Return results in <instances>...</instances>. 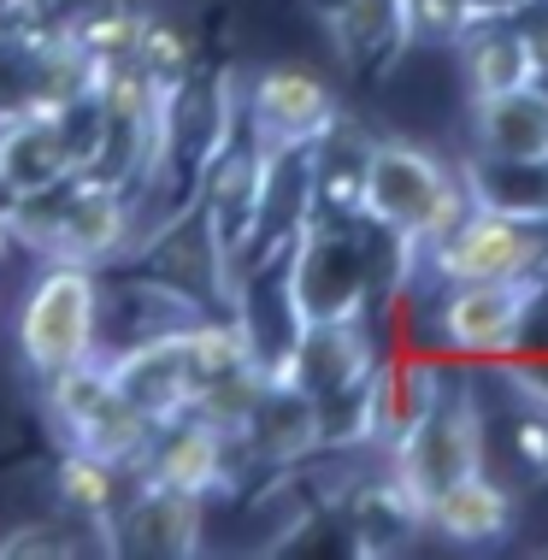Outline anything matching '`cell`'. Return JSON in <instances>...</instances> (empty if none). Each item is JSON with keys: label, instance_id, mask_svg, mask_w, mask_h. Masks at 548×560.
<instances>
[{"label": "cell", "instance_id": "obj_9", "mask_svg": "<svg viewBox=\"0 0 548 560\" xmlns=\"http://www.w3.org/2000/svg\"><path fill=\"white\" fill-rule=\"evenodd\" d=\"M342 101L307 66H266L242 89V130L260 148H307L337 125Z\"/></svg>", "mask_w": 548, "mask_h": 560}, {"label": "cell", "instance_id": "obj_20", "mask_svg": "<svg viewBox=\"0 0 548 560\" xmlns=\"http://www.w3.org/2000/svg\"><path fill=\"white\" fill-rule=\"evenodd\" d=\"M460 189H466V207H483V213L543 224L548 231V160H483V154H466L460 160Z\"/></svg>", "mask_w": 548, "mask_h": 560}, {"label": "cell", "instance_id": "obj_21", "mask_svg": "<svg viewBox=\"0 0 548 560\" xmlns=\"http://www.w3.org/2000/svg\"><path fill=\"white\" fill-rule=\"evenodd\" d=\"M325 7V30L330 48L348 71H372V66H395L407 54L401 36V0H318Z\"/></svg>", "mask_w": 548, "mask_h": 560}, {"label": "cell", "instance_id": "obj_1", "mask_svg": "<svg viewBox=\"0 0 548 560\" xmlns=\"http://www.w3.org/2000/svg\"><path fill=\"white\" fill-rule=\"evenodd\" d=\"M360 213L424 248L466 213L460 165H448L436 148L413 142V136H372L360 177Z\"/></svg>", "mask_w": 548, "mask_h": 560}, {"label": "cell", "instance_id": "obj_10", "mask_svg": "<svg viewBox=\"0 0 548 560\" xmlns=\"http://www.w3.org/2000/svg\"><path fill=\"white\" fill-rule=\"evenodd\" d=\"M101 532H106L101 537L106 555L183 560V555H201V542H207V502H201V495L172 490V483L142 478V490L106 513Z\"/></svg>", "mask_w": 548, "mask_h": 560}, {"label": "cell", "instance_id": "obj_5", "mask_svg": "<svg viewBox=\"0 0 548 560\" xmlns=\"http://www.w3.org/2000/svg\"><path fill=\"white\" fill-rule=\"evenodd\" d=\"M548 295V271L530 278H483V283H443L436 301V342L443 354L483 366V360H508L525 348V330L537 319Z\"/></svg>", "mask_w": 548, "mask_h": 560}, {"label": "cell", "instance_id": "obj_8", "mask_svg": "<svg viewBox=\"0 0 548 560\" xmlns=\"http://www.w3.org/2000/svg\"><path fill=\"white\" fill-rule=\"evenodd\" d=\"M136 260H142L148 278L172 283L177 295L189 301H224L231 307V254H224L219 231H212L201 195H183V201H172V213H165L148 236H136Z\"/></svg>", "mask_w": 548, "mask_h": 560}, {"label": "cell", "instance_id": "obj_25", "mask_svg": "<svg viewBox=\"0 0 548 560\" xmlns=\"http://www.w3.org/2000/svg\"><path fill=\"white\" fill-rule=\"evenodd\" d=\"M83 555V542L66 525H19L12 537H0V560H66Z\"/></svg>", "mask_w": 548, "mask_h": 560}, {"label": "cell", "instance_id": "obj_4", "mask_svg": "<svg viewBox=\"0 0 548 560\" xmlns=\"http://www.w3.org/2000/svg\"><path fill=\"white\" fill-rule=\"evenodd\" d=\"M42 396H48V419L66 436V448H83L106 466H142L148 443H154V419L142 407H130L106 377V354H89L78 366H59L54 377H42Z\"/></svg>", "mask_w": 548, "mask_h": 560}, {"label": "cell", "instance_id": "obj_6", "mask_svg": "<svg viewBox=\"0 0 548 560\" xmlns=\"http://www.w3.org/2000/svg\"><path fill=\"white\" fill-rule=\"evenodd\" d=\"M101 348V283L89 266L48 260L24 295L19 313V354L36 377H54L59 366H78Z\"/></svg>", "mask_w": 548, "mask_h": 560}, {"label": "cell", "instance_id": "obj_28", "mask_svg": "<svg viewBox=\"0 0 548 560\" xmlns=\"http://www.w3.org/2000/svg\"><path fill=\"white\" fill-rule=\"evenodd\" d=\"M12 207H19V189L0 177V231H7V236H12Z\"/></svg>", "mask_w": 548, "mask_h": 560}, {"label": "cell", "instance_id": "obj_14", "mask_svg": "<svg viewBox=\"0 0 548 560\" xmlns=\"http://www.w3.org/2000/svg\"><path fill=\"white\" fill-rule=\"evenodd\" d=\"M236 454L289 472V466H307L313 454H325V431H318V401L289 377H266L260 401H254L248 425L236 436Z\"/></svg>", "mask_w": 548, "mask_h": 560}, {"label": "cell", "instance_id": "obj_18", "mask_svg": "<svg viewBox=\"0 0 548 560\" xmlns=\"http://www.w3.org/2000/svg\"><path fill=\"white\" fill-rule=\"evenodd\" d=\"M0 177H7V184L19 189V195L78 177V172H71L66 142H59L54 107H42V101H24V107H0Z\"/></svg>", "mask_w": 548, "mask_h": 560}, {"label": "cell", "instance_id": "obj_2", "mask_svg": "<svg viewBox=\"0 0 548 560\" xmlns=\"http://www.w3.org/2000/svg\"><path fill=\"white\" fill-rule=\"evenodd\" d=\"M384 466H389V478L413 495L419 513L436 490H448L454 478L483 472V466H490V413H483L478 389H471L466 377H443L436 401L395 436Z\"/></svg>", "mask_w": 548, "mask_h": 560}, {"label": "cell", "instance_id": "obj_30", "mask_svg": "<svg viewBox=\"0 0 548 560\" xmlns=\"http://www.w3.org/2000/svg\"><path fill=\"white\" fill-rule=\"evenodd\" d=\"M543 83H548V71H543Z\"/></svg>", "mask_w": 548, "mask_h": 560}, {"label": "cell", "instance_id": "obj_13", "mask_svg": "<svg viewBox=\"0 0 548 560\" xmlns=\"http://www.w3.org/2000/svg\"><path fill=\"white\" fill-rule=\"evenodd\" d=\"M183 330H189V325H183ZM183 330H154V337L125 342V348H113V354H106V377H113V389L130 407H142L154 425L177 419L183 407H189V389H195Z\"/></svg>", "mask_w": 548, "mask_h": 560}, {"label": "cell", "instance_id": "obj_23", "mask_svg": "<svg viewBox=\"0 0 548 560\" xmlns=\"http://www.w3.org/2000/svg\"><path fill=\"white\" fill-rule=\"evenodd\" d=\"M78 48L95 59V66H136V42H142V12L130 0H113V7H95L83 19H66L59 24Z\"/></svg>", "mask_w": 548, "mask_h": 560}, {"label": "cell", "instance_id": "obj_3", "mask_svg": "<svg viewBox=\"0 0 548 560\" xmlns=\"http://www.w3.org/2000/svg\"><path fill=\"white\" fill-rule=\"evenodd\" d=\"M289 307L301 325L325 319H372V278H365L360 213H313L283 248Z\"/></svg>", "mask_w": 548, "mask_h": 560}, {"label": "cell", "instance_id": "obj_16", "mask_svg": "<svg viewBox=\"0 0 548 560\" xmlns=\"http://www.w3.org/2000/svg\"><path fill=\"white\" fill-rule=\"evenodd\" d=\"M471 154L483 160H548V83L530 78L490 101H466Z\"/></svg>", "mask_w": 548, "mask_h": 560}, {"label": "cell", "instance_id": "obj_22", "mask_svg": "<svg viewBox=\"0 0 548 560\" xmlns=\"http://www.w3.org/2000/svg\"><path fill=\"white\" fill-rule=\"evenodd\" d=\"M118 478H125V466H106L83 448H66V460L54 466V495L66 508V520H83L101 532L106 513L118 508Z\"/></svg>", "mask_w": 548, "mask_h": 560}, {"label": "cell", "instance_id": "obj_24", "mask_svg": "<svg viewBox=\"0 0 548 560\" xmlns=\"http://www.w3.org/2000/svg\"><path fill=\"white\" fill-rule=\"evenodd\" d=\"M136 66L154 83H177L201 66V36L177 12H142V42H136Z\"/></svg>", "mask_w": 548, "mask_h": 560}, {"label": "cell", "instance_id": "obj_27", "mask_svg": "<svg viewBox=\"0 0 548 560\" xmlns=\"http://www.w3.org/2000/svg\"><path fill=\"white\" fill-rule=\"evenodd\" d=\"M48 7H54V0H0V19H7V24H30L36 12H48Z\"/></svg>", "mask_w": 548, "mask_h": 560}, {"label": "cell", "instance_id": "obj_19", "mask_svg": "<svg viewBox=\"0 0 548 560\" xmlns=\"http://www.w3.org/2000/svg\"><path fill=\"white\" fill-rule=\"evenodd\" d=\"M342 520H348V549L354 555H401L424 537V513L389 478V466L384 478H365L342 495Z\"/></svg>", "mask_w": 548, "mask_h": 560}, {"label": "cell", "instance_id": "obj_12", "mask_svg": "<svg viewBox=\"0 0 548 560\" xmlns=\"http://www.w3.org/2000/svg\"><path fill=\"white\" fill-rule=\"evenodd\" d=\"M136 478H154V483H172L183 495H219L224 483L236 478V443L224 431H212L207 419L195 413H177L154 425V443H148Z\"/></svg>", "mask_w": 548, "mask_h": 560}, {"label": "cell", "instance_id": "obj_17", "mask_svg": "<svg viewBox=\"0 0 548 560\" xmlns=\"http://www.w3.org/2000/svg\"><path fill=\"white\" fill-rule=\"evenodd\" d=\"M454 59H460L466 101H490V95H501V89H520L530 78H543V66H537V54H530L520 19L466 24L460 42H454Z\"/></svg>", "mask_w": 548, "mask_h": 560}, {"label": "cell", "instance_id": "obj_15", "mask_svg": "<svg viewBox=\"0 0 548 560\" xmlns=\"http://www.w3.org/2000/svg\"><path fill=\"white\" fill-rule=\"evenodd\" d=\"M513 520H520V502L508 483L490 478V466L454 478L448 490L424 502V532L454 542V549H501L513 537Z\"/></svg>", "mask_w": 548, "mask_h": 560}, {"label": "cell", "instance_id": "obj_7", "mask_svg": "<svg viewBox=\"0 0 548 560\" xmlns=\"http://www.w3.org/2000/svg\"><path fill=\"white\" fill-rule=\"evenodd\" d=\"M419 271L436 283H483V278H530L548 271V231L466 207L436 242L419 248Z\"/></svg>", "mask_w": 548, "mask_h": 560}, {"label": "cell", "instance_id": "obj_11", "mask_svg": "<svg viewBox=\"0 0 548 560\" xmlns=\"http://www.w3.org/2000/svg\"><path fill=\"white\" fill-rule=\"evenodd\" d=\"M377 337H372V319H325V325H301L295 348H289L283 372L289 384H301L307 396L325 407L348 396V389H360L365 377L377 372Z\"/></svg>", "mask_w": 548, "mask_h": 560}, {"label": "cell", "instance_id": "obj_26", "mask_svg": "<svg viewBox=\"0 0 548 560\" xmlns=\"http://www.w3.org/2000/svg\"><path fill=\"white\" fill-rule=\"evenodd\" d=\"M466 7V24H483V19H520L530 0H460Z\"/></svg>", "mask_w": 548, "mask_h": 560}, {"label": "cell", "instance_id": "obj_29", "mask_svg": "<svg viewBox=\"0 0 548 560\" xmlns=\"http://www.w3.org/2000/svg\"><path fill=\"white\" fill-rule=\"evenodd\" d=\"M7 248H12V236H7V231H0V254H7Z\"/></svg>", "mask_w": 548, "mask_h": 560}]
</instances>
